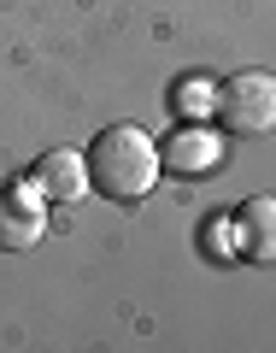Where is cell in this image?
Instances as JSON below:
<instances>
[{
  "label": "cell",
  "instance_id": "cell-1",
  "mask_svg": "<svg viewBox=\"0 0 276 353\" xmlns=\"http://www.w3.org/2000/svg\"><path fill=\"white\" fill-rule=\"evenodd\" d=\"M159 176H164L159 141L141 124H112V130L94 136V148H88V183H94L106 201H124V206L147 201Z\"/></svg>",
  "mask_w": 276,
  "mask_h": 353
},
{
  "label": "cell",
  "instance_id": "cell-2",
  "mask_svg": "<svg viewBox=\"0 0 276 353\" xmlns=\"http://www.w3.org/2000/svg\"><path fill=\"white\" fill-rule=\"evenodd\" d=\"M217 118L229 136H270L276 130V77L270 71H235L217 83Z\"/></svg>",
  "mask_w": 276,
  "mask_h": 353
},
{
  "label": "cell",
  "instance_id": "cell-3",
  "mask_svg": "<svg viewBox=\"0 0 276 353\" xmlns=\"http://www.w3.org/2000/svg\"><path fill=\"white\" fill-rule=\"evenodd\" d=\"M47 230V194L36 189V176H12L0 183V253H24Z\"/></svg>",
  "mask_w": 276,
  "mask_h": 353
},
{
  "label": "cell",
  "instance_id": "cell-4",
  "mask_svg": "<svg viewBox=\"0 0 276 353\" xmlns=\"http://www.w3.org/2000/svg\"><path fill=\"white\" fill-rule=\"evenodd\" d=\"M36 189L47 194V206H76V201H88V153H76V148H53V153H41V165L36 171Z\"/></svg>",
  "mask_w": 276,
  "mask_h": 353
},
{
  "label": "cell",
  "instance_id": "cell-5",
  "mask_svg": "<svg viewBox=\"0 0 276 353\" xmlns=\"http://www.w3.org/2000/svg\"><path fill=\"white\" fill-rule=\"evenodd\" d=\"M235 253L253 265H276V194H253L235 212Z\"/></svg>",
  "mask_w": 276,
  "mask_h": 353
},
{
  "label": "cell",
  "instance_id": "cell-6",
  "mask_svg": "<svg viewBox=\"0 0 276 353\" xmlns=\"http://www.w3.org/2000/svg\"><path fill=\"white\" fill-rule=\"evenodd\" d=\"M217 159H224V141H217L212 130H200V124H182L159 148V165L176 171V176H206V171H217Z\"/></svg>",
  "mask_w": 276,
  "mask_h": 353
},
{
  "label": "cell",
  "instance_id": "cell-7",
  "mask_svg": "<svg viewBox=\"0 0 276 353\" xmlns=\"http://www.w3.org/2000/svg\"><path fill=\"white\" fill-rule=\"evenodd\" d=\"M171 112L182 124H200V118L217 112V83L212 77H176L171 83Z\"/></svg>",
  "mask_w": 276,
  "mask_h": 353
}]
</instances>
